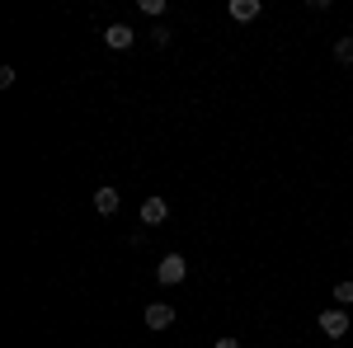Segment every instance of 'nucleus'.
<instances>
[{
    "instance_id": "7",
    "label": "nucleus",
    "mask_w": 353,
    "mask_h": 348,
    "mask_svg": "<svg viewBox=\"0 0 353 348\" xmlns=\"http://www.w3.org/2000/svg\"><path fill=\"white\" fill-rule=\"evenodd\" d=\"M259 0H231V19H241V24H250V19H259Z\"/></svg>"
},
{
    "instance_id": "6",
    "label": "nucleus",
    "mask_w": 353,
    "mask_h": 348,
    "mask_svg": "<svg viewBox=\"0 0 353 348\" xmlns=\"http://www.w3.org/2000/svg\"><path fill=\"white\" fill-rule=\"evenodd\" d=\"M165 216H170L165 198H146V203H141V221H146V226H161Z\"/></svg>"
},
{
    "instance_id": "3",
    "label": "nucleus",
    "mask_w": 353,
    "mask_h": 348,
    "mask_svg": "<svg viewBox=\"0 0 353 348\" xmlns=\"http://www.w3.org/2000/svg\"><path fill=\"white\" fill-rule=\"evenodd\" d=\"M174 325V306L170 301H151L146 306V329H170Z\"/></svg>"
},
{
    "instance_id": "4",
    "label": "nucleus",
    "mask_w": 353,
    "mask_h": 348,
    "mask_svg": "<svg viewBox=\"0 0 353 348\" xmlns=\"http://www.w3.org/2000/svg\"><path fill=\"white\" fill-rule=\"evenodd\" d=\"M104 43H109L113 52H128V48L137 43V33L128 24H109V28H104Z\"/></svg>"
},
{
    "instance_id": "10",
    "label": "nucleus",
    "mask_w": 353,
    "mask_h": 348,
    "mask_svg": "<svg viewBox=\"0 0 353 348\" xmlns=\"http://www.w3.org/2000/svg\"><path fill=\"white\" fill-rule=\"evenodd\" d=\"M170 38H174L170 28H151V43H156V48H170Z\"/></svg>"
},
{
    "instance_id": "9",
    "label": "nucleus",
    "mask_w": 353,
    "mask_h": 348,
    "mask_svg": "<svg viewBox=\"0 0 353 348\" xmlns=\"http://www.w3.org/2000/svg\"><path fill=\"white\" fill-rule=\"evenodd\" d=\"M334 301H339V306H353V283H339V287H334Z\"/></svg>"
},
{
    "instance_id": "8",
    "label": "nucleus",
    "mask_w": 353,
    "mask_h": 348,
    "mask_svg": "<svg viewBox=\"0 0 353 348\" xmlns=\"http://www.w3.org/2000/svg\"><path fill=\"white\" fill-rule=\"evenodd\" d=\"M334 61L353 66V38H334Z\"/></svg>"
},
{
    "instance_id": "1",
    "label": "nucleus",
    "mask_w": 353,
    "mask_h": 348,
    "mask_svg": "<svg viewBox=\"0 0 353 348\" xmlns=\"http://www.w3.org/2000/svg\"><path fill=\"white\" fill-rule=\"evenodd\" d=\"M156 278H161L165 287H179V283L189 278V259H184V254H165L161 264H156Z\"/></svg>"
},
{
    "instance_id": "5",
    "label": "nucleus",
    "mask_w": 353,
    "mask_h": 348,
    "mask_svg": "<svg viewBox=\"0 0 353 348\" xmlns=\"http://www.w3.org/2000/svg\"><path fill=\"white\" fill-rule=\"evenodd\" d=\"M118 203H123V198H118V188H109V184L94 188V212H99V216H113V212H118Z\"/></svg>"
},
{
    "instance_id": "11",
    "label": "nucleus",
    "mask_w": 353,
    "mask_h": 348,
    "mask_svg": "<svg viewBox=\"0 0 353 348\" xmlns=\"http://www.w3.org/2000/svg\"><path fill=\"white\" fill-rule=\"evenodd\" d=\"M212 348H241V344H236V339H217Z\"/></svg>"
},
{
    "instance_id": "2",
    "label": "nucleus",
    "mask_w": 353,
    "mask_h": 348,
    "mask_svg": "<svg viewBox=\"0 0 353 348\" xmlns=\"http://www.w3.org/2000/svg\"><path fill=\"white\" fill-rule=\"evenodd\" d=\"M321 334H325V339H344V334H349V311H344V306L321 311Z\"/></svg>"
}]
</instances>
